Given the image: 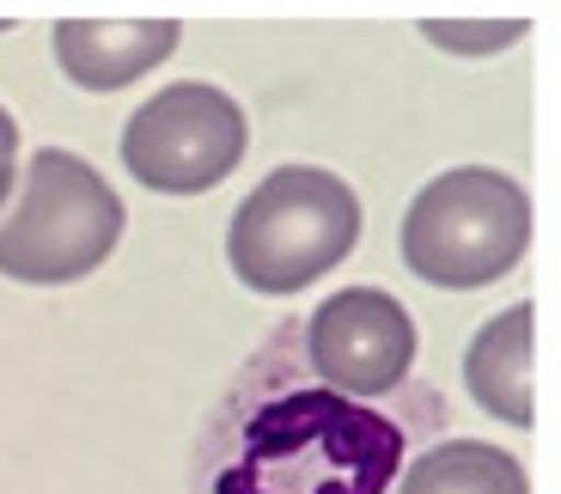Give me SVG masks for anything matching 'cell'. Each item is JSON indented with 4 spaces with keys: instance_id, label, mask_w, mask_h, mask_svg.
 Masks as SVG:
<instances>
[{
    "instance_id": "8fae6325",
    "label": "cell",
    "mask_w": 561,
    "mask_h": 494,
    "mask_svg": "<svg viewBox=\"0 0 561 494\" xmlns=\"http://www.w3.org/2000/svg\"><path fill=\"white\" fill-rule=\"evenodd\" d=\"M13 171H19V123L0 111V208H7V189H13Z\"/></svg>"
},
{
    "instance_id": "6da1fadb",
    "label": "cell",
    "mask_w": 561,
    "mask_h": 494,
    "mask_svg": "<svg viewBox=\"0 0 561 494\" xmlns=\"http://www.w3.org/2000/svg\"><path fill=\"white\" fill-rule=\"evenodd\" d=\"M403 464L391 415L330 391H287L244 422L214 494H385Z\"/></svg>"
},
{
    "instance_id": "8992f818",
    "label": "cell",
    "mask_w": 561,
    "mask_h": 494,
    "mask_svg": "<svg viewBox=\"0 0 561 494\" xmlns=\"http://www.w3.org/2000/svg\"><path fill=\"white\" fill-rule=\"evenodd\" d=\"M306 360L330 397H385L409 379L415 367V324L409 311L397 306L379 287H348V294H330L306 324Z\"/></svg>"
},
{
    "instance_id": "9c48e42d",
    "label": "cell",
    "mask_w": 561,
    "mask_h": 494,
    "mask_svg": "<svg viewBox=\"0 0 561 494\" xmlns=\"http://www.w3.org/2000/svg\"><path fill=\"white\" fill-rule=\"evenodd\" d=\"M403 494H531L525 464L489 439H439L403 476Z\"/></svg>"
},
{
    "instance_id": "30bf717a",
    "label": "cell",
    "mask_w": 561,
    "mask_h": 494,
    "mask_svg": "<svg viewBox=\"0 0 561 494\" xmlns=\"http://www.w3.org/2000/svg\"><path fill=\"white\" fill-rule=\"evenodd\" d=\"M421 37L427 43H439V49H451V56H494V49H501V43H519L525 37V19H501V25H494V19H446V25H421Z\"/></svg>"
},
{
    "instance_id": "3957f363",
    "label": "cell",
    "mask_w": 561,
    "mask_h": 494,
    "mask_svg": "<svg viewBox=\"0 0 561 494\" xmlns=\"http://www.w3.org/2000/svg\"><path fill=\"white\" fill-rule=\"evenodd\" d=\"M123 239V202L85 159L43 147L25 189L0 220V275L25 287H68L104 263Z\"/></svg>"
},
{
    "instance_id": "52a82bcc",
    "label": "cell",
    "mask_w": 561,
    "mask_h": 494,
    "mask_svg": "<svg viewBox=\"0 0 561 494\" xmlns=\"http://www.w3.org/2000/svg\"><path fill=\"white\" fill-rule=\"evenodd\" d=\"M178 19H61L49 49L85 92H123L178 49Z\"/></svg>"
},
{
    "instance_id": "ba28073f",
    "label": "cell",
    "mask_w": 561,
    "mask_h": 494,
    "mask_svg": "<svg viewBox=\"0 0 561 494\" xmlns=\"http://www.w3.org/2000/svg\"><path fill=\"white\" fill-rule=\"evenodd\" d=\"M463 384L489 415L513 427H531V306H506L494 324L477 330L470 354H463Z\"/></svg>"
},
{
    "instance_id": "7a4b0ae2",
    "label": "cell",
    "mask_w": 561,
    "mask_h": 494,
    "mask_svg": "<svg viewBox=\"0 0 561 494\" xmlns=\"http://www.w3.org/2000/svg\"><path fill=\"white\" fill-rule=\"evenodd\" d=\"M360 244V202L336 171L280 165L239 202L226 256L251 294H299Z\"/></svg>"
},
{
    "instance_id": "277c9868",
    "label": "cell",
    "mask_w": 561,
    "mask_h": 494,
    "mask_svg": "<svg viewBox=\"0 0 561 494\" xmlns=\"http://www.w3.org/2000/svg\"><path fill=\"white\" fill-rule=\"evenodd\" d=\"M531 244V196L494 165H458L403 214V263L434 287H489Z\"/></svg>"
},
{
    "instance_id": "5b68a950",
    "label": "cell",
    "mask_w": 561,
    "mask_h": 494,
    "mask_svg": "<svg viewBox=\"0 0 561 494\" xmlns=\"http://www.w3.org/2000/svg\"><path fill=\"white\" fill-rule=\"evenodd\" d=\"M251 123L220 85L178 80L140 104L123 128V165L159 196H202L239 171Z\"/></svg>"
}]
</instances>
